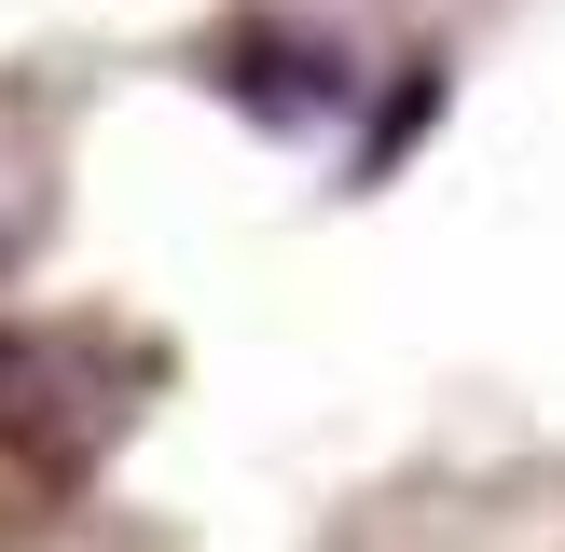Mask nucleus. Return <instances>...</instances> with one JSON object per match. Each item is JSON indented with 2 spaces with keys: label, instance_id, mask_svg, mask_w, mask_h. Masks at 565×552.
I'll use <instances>...</instances> for the list:
<instances>
[{
  "label": "nucleus",
  "instance_id": "nucleus-1",
  "mask_svg": "<svg viewBox=\"0 0 565 552\" xmlns=\"http://www.w3.org/2000/svg\"><path fill=\"white\" fill-rule=\"evenodd\" d=\"M110 414H125V373H83V346H55V331H0V456L83 469Z\"/></svg>",
  "mask_w": 565,
  "mask_h": 552
},
{
  "label": "nucleus",
  "instance_id": "nucleus-2",
  "mask_svg": "<svg viewBox=\"0 0 565 552\" xmlns=\"http://www.w3.org/2000/svg\"><path fill=\"white\" fill-rule=\"evenodd\" d=\"M221 83H235L263 125H331V97H345V55L331 42H303L290 14H248V28H221V55H207Z\"/></svg>",
  "mask_w": 565,
  "mask_h": 552
}]
</instances>
